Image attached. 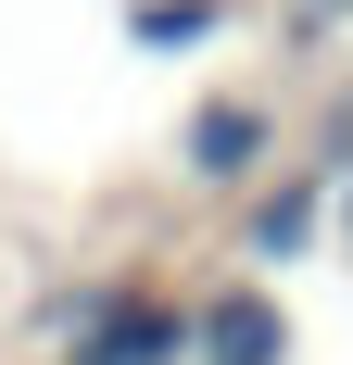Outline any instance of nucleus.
Instances as JSON below:
<instances>
[{"label":"nucleus","mask_w":353,"mask_h":365,"mask_svg":"<svg viewBox=\"0 0 353 365\" xmlns=\"http://www.w3.org/2000/svg\"><path fill=\"white\" fill-rule=\"evenodd\" d=\"M64 365H189V290L164 277H76L38 302Z\"/></svg>","instance_id":"1"},{"label":"nucleus","mask_w":353,"mask_h":365,"mask_svg":"<svg viewBox=\"0 0 353 365\" xmlns=\"http://www.w3.org/2000/svg\"><path fill=\"white\" fill-rule=\"evenodd\" d=\"M278 101H252V88H202L189 101V126H176V177L214 189V202H240L252 177H278Z\"/></svg>","instance_id":"2"},{"label":"nucleus","mask_w":353,"mask_h":365,"mask_svg":"<svg viewBox=\"0 0 353 365\" xmlns=\"http://www.w3.org/2000/svg\"><path fill=\"white\" fill-rule=\"evenodd\" d=\"M328 202H341V189H328L316 164H290V177H252V189H240V264H252V277L303 264V252L328 240Z\"/></svg>","instance_id":"3"},{"label":"nucleus","mask_w":353,"mask_h":365,"mask_svg":"<svg viewBox=\"0 0 353 365\" xmlns=\"http://www.w3.org/2000/svg\"><path fill=\"white\" fill-rule=\"evenodd\" d=\"M189 365H290V302L240 264L227 290L189 302Z\"/></svg>","instance_id":"4"},{"label":"nucleus","mask_w":353,"mask_h":365,"mask_svg":"<svg viewBox=\"0 0 353 365\" xmlns=\"http://www.w3.org/2000/svg\"><path fill=\"white\" fill-rule=\"evenodd\" d=\"M227 26H240V0H126V38L139 51H202Z\"/></svg>","instance_id":"5"},{"label":"nucleus","mask_w":353,"mask_h":365,"mask_svg":"<svg viewBox=\"0 0 353 365\" xmlns=\"http://www.w3.org/2000/svg\"><path fill=\"white\" fill-rule=\"evenodd\" d=\"M290 13H303V26H353V0H290Z\"/></svg>","instance_id":"6"}]
</instances>
